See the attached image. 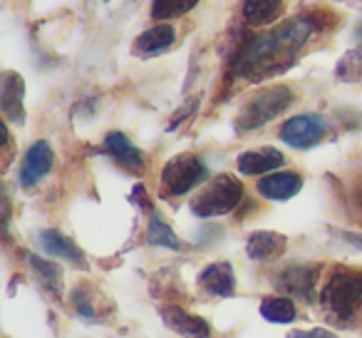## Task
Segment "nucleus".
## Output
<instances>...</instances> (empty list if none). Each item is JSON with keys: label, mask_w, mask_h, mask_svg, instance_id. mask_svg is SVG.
Returning <instances> with one entry per match:
<instances>
[{"label": "nucleus", "mask_w": 362, "mask_h": 338, "mask_svg": "<svg viewBox=\"0 0 362 338\" xmlns=\"http://www.w3.org/2000/svg\"><path fill=\"white\" fill-rule=\"evenodd\" d=\"M161 318L171 331L181 333L187 338H211V326H209L206 318L194 316L187 308L179 306H161Z\"/></svg>", "instance_id": "9d476101"}, {"label": "nucleus", "mask_w": 362, "mask_h": 338, "mask_svg": "<svg viewBox=\"0 0 362 338\" xmlns=\"http://www.w3.org/2000/svg\"><path fill=\"white\" fill-rule=\"evenodd\" d=\"M52 162H55L52 147L47 145L45 140L35 142V145L25 152V157H23L21 174H18L23 187L30 189V187H35V184H40V179H45V174L52 169Z\"/></svg>", "instance_id": "0eeeda50"}, {"label": "nucleus", "mask_w": 362, "mask_h": 338, "mask_svg": "<svg viewBox=\"0 0 362 338\" xmlns=\"http://www.w3.org/2000/svg\"><path fill=\"white\" fill-rule=\"evenodd\" d=\"M199 6V0H154L151 3V18L154 21H171V18L187 16Z\"/></svg>", "instance_id": "aec40b11"}, {"label": "nucleus", "mask_w": 362, "mask_h": 338, "mask_svg": "<svg viewBox=\"0 0 362 338\" xmlns=\"http://www.w3.org/2000/svg\"><path fill=\"white\" fill-rule=\"evenodd\" d=\"M206 177V162L199 154L184 152V154L171 157L164 164V169H161V189H164L166 197H181V194H189L194 187H199Z\"/></svg>", "instance_id": "39448f33"}, {"label": "nucleus", "mask_w": 362, "mask_h": 338, "mask_svg": "<svg viewBox=\"0 0 362 338\" xmlns=\"http://www.w3.org/2000/svg\"><path fill=\"white\" fill-rule=\"evenodd\" d=\"M288 247V239L276 232H253L246 242V252L253 261H271L278 259Z\"/></svg>", "instance_id": "4468645a"}, {"label": "nucleus", "mask_w": 362, "mask_h": 338, "mask_svg": "<svg viewBox=\"0 0 362 338\" xmlns=\"http://www.w3.org/2000/svg\"><path fill=\"white\" fill-rule=\"evenodd\" d=\"M146 239H149V244H154V247L181 249V242L176 239V234L171 232V227L161 217H156V214L149 219V227H146Z\"/></svg>", "instance_id": "412c9836"}, {"label": "nucleus", "mask_w": 362, "mask_h": 338, "mask_svg": "<svg viewBox=\"0 0 362 338\" xmlns=\"http://www.w3.org/2000/svg\"><path fill=\"white\" fill-rule=\"evenodd\" d=\"M23 77L16 75V72H6L3 75V95H0V102H3V112L11 122H23Z\"/></svg>", "instance_id": "f3484780"}, {"label": "nucleus", "mask_w": 362, "mask_h": 338, "mask_svg": "<svg viewBox=\"0 0 362 338\" xmlns=\"http://www.w3.org/2000/svg\"><path fill=\"white\" fill-rule=\"evenodd\" d=\"M243 199V184L233 174H218L192 199V212L202 219L223 217L233 212Z\"/></svg>", "instance_id": "7ed1b4c3"}, {"label": "nucleus", "mask_w": 362, "mask_h": 338, "mask_svg": "<svg viewBox=\"0 0 362 338\" xmlns=\"http://www.w3.org/2000/svg\"><path fill=\"white\" fill-rule=\"evenodd\" d=\"M30 264H33V269L37 271V278H40L42 286H45L52 296H57V293H60V288H62L60 269H57L55 264L45 261V259H37V257H30Z\"/></svg>", "instance_id": "4be33fe9"}, {"label": "nucleus", "mask_w": 362, "mask_h": 338, "mask_svg": "<svg viewBox=\"0 0 362 338\" xmlns=\"http://www.w3.org/2000/svg\"><path fill=\"white\" fill-rule=\"evenodd\" d=\"M199 286L209 293V296H233L236 291V278H233V269L228 261L209 264L202 274H199Z\"/></svg>", "instance_id": "ddd939ff"}, {"label": "nucleus", "mask_w": 362, "mask_h": 338, "mask_svg": "<svg viewBox=\"0 0 362 338\" xmlns=\"http://www.w3.org/2000/svg\"><path fill=\"white\" fill-rule=\"evenodd\" d=\"M105 150L110 152V157L117 162V164L124 167L127 172L141 174L146 169L144 152H141L139 147L132 145V142L127 140V135H122V132H110V135L105 137Z\"/></svg>", "instance_id": "1a4fd4ad"}, {"label": "nucleus", "mask_w": 362, "mask_h": 338, "mask_svg": "<svg viewBox=\"0 0 362 338\" xmlns=\"http://www.w3.org/2000/svg\"><path fill=\"white\" fill-rule=\"evenodd\" d=\"M176 30L174 26H166V23H156L149 30H144L134 40V52L136 55H156V52H164L174 45Z\"/></svg>", "instance_id": "2eb2a0df"}, {"label": "nucleus", "mask_w": 362, "mask_h": 338, "mask_svg": "<svg viewBox=\"0 0 362 338\" xmlns=\"http://www.w3.org/2000/svg\"><path fill=\"white\" fill-rule=\"evenodd\" d=\"M291 338H335L330 331H325V328H315V331H296L291 333Z\"/></svg>", "instance_id": "b1692460"}, {"label": "nucleus", "mask_w": 362, "mask_h": 338, "mask_svg": "<svg viewBox=\"0 0 362 338\" xmlns=\"http://www.w3.org/2000/svg\"><path fill=\"white\" fill-rule=\"evenodd\" d=\"M320 303L332 318L350 321L362 303V271L360 269H335L320 291Z\"/></svg>", "instance_id": "f03ea898"}, {"label": "nucleus", "mask_w": 362, "mask_h": 338, "mask_svg": "<svg viewBox=\"0 0 362 338\" xmlns=\"http://www.w3.org/2000/svg\"><path fill=\"white\" fill-rule=\"evenodd\" d=\"M325 120L320 115H296L291 120L283 122L281 127V140L286 145L296 147V150H308V147L317 145V142L325 137Z\"/></svg>", "instance_id": "423d86ee"}, {"label": "nucleus", "mask_w": 362, "mask_h": 338, "mask_svg": "<svg viewBox=\"0 0 362 338\" xmlns=\"http://www.w3.org/2000/svg\"><path fill=\"white\" fill-rule=\"evenodd\" d=\"M315 283H317V269L305 266V264H293V266L283 269L278 276V286L291 296H300L303 301H313L315 298Z\"/></svg>", "instance_id": "6e6552de"}, {"label": "nucleus", "mask_w": 362, "mask_h": 338, "mask_svg": "<svg viewBox=\"0 0 362 338\" xmlns=\"http://www.w3.org/2000/svg\"><path fill=\"white\" fill-rule=\"evenodd\" d=\"M37 242H40V247L45 249L47 254H52V257H60L72 264H82V252L75 247V242H70V239L65 237V234L45 229V232H40Z\"/></svg>", "instance_id": "a211bd4d"}, {"label": "nucleus", "mask_w": 362, "mask_h": 338, "mask_svg": "<svg viewBox=\"0 0 362 338\" xmlns=\"http://www.w3.org/2000/svg\"><path fill=\"white\" fill-rule=\"evenodd\" d=\"M350 239H352L355 244H360V247H362V239H357V237H350Z\"/></svg>", "instance_id": "393cba45"}, {"label": "nucleus", "mask_w": 362, "mask_h": 338, "mask_svg": "<svg viewBox=\"0 0 362 338\" xmlns=\"http://www.w3.org/2000/svg\"><path fill=\"white\" fill-rule=\"evenodd\" d=\"M283 162H286V157L276 147H261V150H251L238 154L236 167L238 172L246 174V177H258V174L276 172L278 167H283Z\"/></svg>", "instance_id": "9b49d317"}, {"label": "nucleus", "mask_w": 362, "mask_h": 338, "mask_svg": "<svg viewBox=\"0 0 362 338\" xmlns=\"http://www.w3.org/2000/svg\"><path fill=\"white\" fill-rule=\"evenodd\" d=\"M283 8H286V0H243V21L253 28L271 26L281 18Z\"/></svg>", "instance_id": "dca6fc26"}, {"label": "nucleus", "mask_w": 362, "mask_h": 338, "mask_svg": "<svg viewBox=\"0 0 362 338\" xmlns=\"http://www.w3.org/2000/svg\"><path fill=\"white\" fill-rule=\"evenodd\" d=\"M337 75L342 80H362V45L357 50H352L345 60L337 67Z\"/></svg>", "instance_id": "5701e85b"}, {"label": "nucleus", "mask_w": 362, "mask_h": 338, "mask_svg": "<svg viewBox=\"0 0 362 338\" xmlns=\"http://www.w3.org/2000/svg\"><path fill=\"white\" fill-rule=\"evenodd\" d=\"M320 30L315 13L298 16L278 28L248 38L236 57V75L246 80H263L288 67L315 33Z\"/></svg>", "instance_id": "f257e3e1"}, {"label": "nucleus", "mask_w": 362, "mask_h": 338, "mask_svg": "<svg viewBox=\"0 0 362 338\" xmlns=\"http://www.w3.org/2000/svg\"><path fill=\"white\" fill-rule=\"evenodd\" d=\"M296 303L288 296H268L261 303V316L271 323H291L296 321Z\"/></svg>", "instance_id": "6ab92c4d"}, {"label": "nucleus", "mask_w": 362, "mask_h": 338, "mask_svg": "<svg viewBox=\"0 0 362 338\" xmlns=\"http://www.w3.org/2000/svg\"><path fill=\"white\" fill-rule=\"evenodd\" d=\"M296 95L288 85H273L261 90L258 95H253L251 100L243 105L241 115H238L236 125L238 130H258V127L268 125L271 120H276L278 115L288 110L293 105Z\"/></svg>", "instance_id": "20e7f679"}, {"label": "nucleus", "mask_w": 362, "mask_h": 338, "mask_svg": "<svg viewBox=\"0 0 362 338\" xmlns=\"http://www.w3.org/2000/svg\"><path fill=\"white\" fill-rule=\"evenodd\" d=\"M303 187V177L298 172H273L258 179L256 189L261 197L271 199V202H286V199L296 197Z\"/></svg>", "instance_id": "f8f14e48"}]
</instances>
